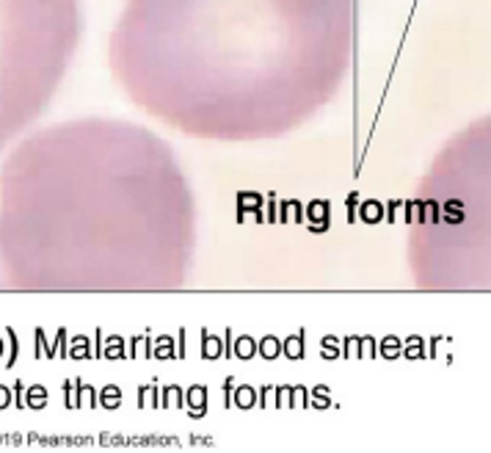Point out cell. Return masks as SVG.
Segmentation results:
<instances>
[{"label":"cell","instance_id":"6da1fadb","mask_svg":"<svg viewBox=\"0 0 491 453\" xmlns=\"http://www.w3.org/2000/svg\"><path fill=\"white\" fill-rule=\"evenodd\" d=\"M356 0H127L108 45L143 114L208 141L293 133L351 72Z\"/></svg>","mask_w":491,"mask_h":453},{"label":"cell","instance_id":"7a4b0ae2","mask_svg":"<svg viewBox=\"0 0 491 453\" xmlns=\"http://www.w3.org/2000/svg\"><path fill=\"white\" fill-rule=\"evenodd\" d=\"M11 279L42 291L160 293L188 282L196 205L171 147L88 116L31 139L3 174Z\"/></svg>","mask_w":491,"mask_h":453},{"label":"cell","instance_id":"3957f363","mask_svg":"<svg viewBox=\"0 0 491 453\" xmlns=\"http://www.w3.org/2000/svg\"><path fill=\"white\" fill-rule=\"evenodd\" d=\"M406 257L420 291H491V114L430 160L409 208Z\"/></svg>","mask_w":491,"mask_h":453},{"label":"cell","instance_id":"277c9868","mask_svg":"<svg viewBox=\"0 0 491 453\" xmlns=\"http://www.w3.org/2000/svg\"><path fill=\"white\" fill-rule=\"evenodd\" d=\"M80 33L77 0H0V108L36 114L61 80Z\"/></svg>","mask_w":491,"mask_h":453}]
</instances>
